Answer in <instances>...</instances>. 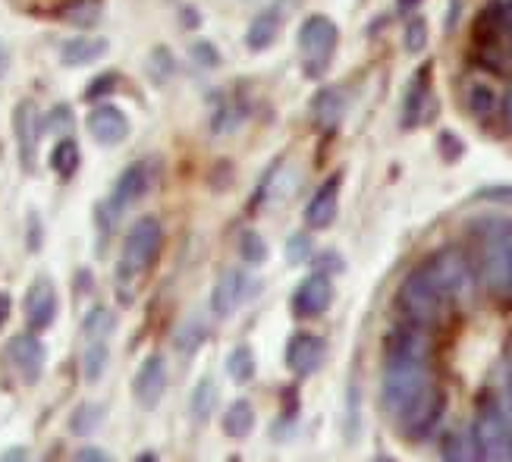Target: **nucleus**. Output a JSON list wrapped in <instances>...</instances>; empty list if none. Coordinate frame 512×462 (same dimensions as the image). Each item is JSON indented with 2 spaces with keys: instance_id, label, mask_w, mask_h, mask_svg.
<instances>
[{
  "instance_id": "nucleus-1",
  "label": "nucleus",
  "mask_w": 512,
  "mask_h": 462,
  "mask_svg": "<svg viewBox=\"0 0 512 462\" xmlns=\"http://www.w3.org/2000/svg\"><path fill=\"white\" fill-rule=\"evenodd\" d=\"M164 242V230L158 217H142L129 227L126 239H123V252L117 261V283L120 286H136L148 271L151 264L158 261Z\"/></svg>"
},
{
  "instance_id": "nucleus-2",
  "label": "nucleus",
  "mask_w": 512,
  "mask_h": 462,
  "mask_svg": "<svg viewBox=\"0 0 512 462\" xmlns=\"http://www.w3.org/2000/svg\"><path fill=\"white\" fill-rule=\"evenodd\" d=\"M396 308H399V315L406 318V324L431 330L434 324L443 321L450 302L443 299V293L434 286V280L418 264V268L409 271V277L399 283V290H396Z\"/></svg>"
},
{
  "instance_id": "nucleus-3",
  "label": "nucleus",
  "mask_w": 512,
  "mask_h": 462,
  "mask_svg": "<svg viewBox=\"0 0 512 462\" xmlns=\"http://www.w3.org/2000/svg\"><path fill=\"white\" fill-rule=\"evenodd\" d=\"M434 384L428 362H412V359H387L384 365V381H381V403L390 418H396L409 403H415L421 393Z\"/></svg>"
},
{
  "instance_id": "nucleus-4",
  "label": "nucleus",
  "mask_w": 512,
  "mask_h": 462,
  "mask_svg": "<svg viewBox=\"0 0 512 462\" xmlns=\"http://www.w3.org/2000/svg\"><path fill=\"white\" fill-rule=\"evenodd\" d=\"M421 268H425V274L434 280V286L450 305L465 302L472 296V268L469 258L459 249H437L431 258L421 261Z\"/></svg>"
},
{
  "instance_id": "nucleus-5",
  "label": "nucleus",
  "mask_w": 512,
  "mask_h": 462,
  "mask_svg": "<svg viewBox=\"0 0 512 462\" xmlns=\"http://www.w3.org/2000/svg\"><path fill=\"white\" fill-rule=\"evenodd\" d=\"M337 41H340V29L337 22L324 13H315L302 22L299 29V51H302V66L311 79H318L330 60H333V51H337Z\"/></svg>"
},
{
  "instance_id": "nucleus-6",
  "label": "nucleus",
  "mask_w": 512,
  "mask_h": 462,
  "mask_svg": "<svg viewBox=\"0 0 512 462\" xmlns=\"http://www.w3.org/2000/svg\"><path fill=\"white\" fill-rule=\"evenodd\" d=\"M443 412H447V390L434 381L415 403H409L403 412L393 418V425H396L399 437H406V440H412V444H418V440H425V437L434 434Z\"/></svg>"
},
{
  "instance_id": "nucleus-7",
  "label": "nucleus",
  "mask_w": 512,
  "mask_h": 462,
  "mask_svg": "<svg viewBox=\"0 0 512 462\" xmlns=\"http://www.w3.org/2000/svg\"><path fill=\"white\" fill-rule=\"evenodd\" d=\"M472 431L481 444L484 462H512V418L497 400H484L478 406Z\"/></svg>"
},
{
  "instance_id": "nucleus-8",
  "label": "nucleus",
  "mask_w": 512,
  "mask_h": 462,
  "mask_svg": "<svg viewBox=\"0 0 512 462\" xmlns=\"http://www.w3.org/2000/svg\"><path fill=\"white\" fill-rule=\"evenodd\" d=\"M7 362L22 384H35L44 371V343L35 334H16L7 343Z\"/></svg>"
},
{
  "instance_id": "nucleus-9",
  "label": "nucleus",
  "mask_w": 512,
  "mask_h": 462,
  "mask_svg": "<svg viewBox=\"0 0 512 462\" xmlns=\"http://www.w3.org/2000/svg\"><path fill=\"white\" fill-rule=\"evenodd\" d=\"M333 305V280L330 274H311L305 277L293 293V312L296 318H321Z\"/></svg>"
},
{
  "instance_id": "nucleus-10",
  "label": "nucleus",
  "mask_w": 512,
  "mask_h": 462,
  "mask_svg": "<svg viewBox=\"0 0 512 462\" xmlns=\"http://www.w3.org/2000/svg\"><path fill=\"white\" fill-rule=\"evenodd\" d=\"M340 192H343V173H330L327 180L315 189L305 208V224L311 230H327L340 211Z\"/></svg>"
},
{
  "instance_id": "nucleus-11",
  "label": "nucleus",
  "mask_w": 512,
  "mask_h": 462,
  "mask_svg": "<svg viewBox=\"0 0 512 462\" xmlns=\"http://www.w3.org/2000/svg\"><path fill=\"white\" fill-rule=\"evenodd\" d=\"M484 286L500 302H512V242H494L484 258Z\"/></svg>"
},
{
  "instance_id": "nucleus-12",
  "label": "nucleus",
  "mask_w": 512,
  "mask_h": 462,
  "mask_svg": "<svg viewBox=\"0 0 512 462\" xmlns=\"http://www.w3.org/2000/svg\"><path fill=\"white\" fill-rule=\"evenodd\" d=\"M13 136L19 148V164L22 170L35 167V151H38V136H41V117L32 101H19L13 110Z\"/></svg>"
},
{
  "instance_id": "nucleus-13",
  "label": "nucleus",
  "mask_w": 512,
  "mask_h": 462,
  "mask_svg": "<svg viewBox=\"0 0 512 462\" xmlns=\"http://www.w3.org/2000/svg\"><path fill=\"white\" fill-rule=\"evenodd\" d=\"M327 343L315 334H293L286 343V368L296 374V378H308L315 374L324 362Z\"/></svg>"
},
{
  "instance_id": "nucleus-14",
  "label": "nucleus",
  "mask_w": 512,
  "mask_h": 462,
  "mask_svg": "<svg viewBox=\"0 0 512 462\" xmlns=\"http://www.w3.org/2000/svg\"><path fill=\"white\" fill-rule=\"evenodd\" d=\"M167 390V362L161 356H148L132 378V396L142 409H154Z\"/></svg>"
},
{
  "instance_id": "nucleus-15",
  "label": "nucleus",
  "mask_w": 512,
  "mask_h": 462,
  "mask_svg": "<svg viewBox=\"0 0 512 462\" xmlns=\"http://www.w3.org/2000/svg\"><path fill=\"white\" fill-rule=\"evenodd\" d=\"M387 359H412V362H428L431 359V337L425 327L415 324H399L387 334Z\"/></svg>"
},
{
  "instance_id": "nucleus-16",
  "label": "nucleus",
  "mask_w": 512,
  "mask_h": 462,
  "mask_svg": "<svg viewBox=\"0 0 512 462\" xmlns=\"http://www.w3.org/2000/svg\"><path fill=\"white\" fill-rule=\"evenodd\" d=\"M88 136L98 145H120L129 136V117L117 104H98L85 120Z\"/></svg>"
},
{
  "instance_id": "nucleus-17",
  "label": "nucleus",
  "mask_w": 512,
  "mask_h": 462,
  "mask_svg": "<svg viewBox=\"0 0 512 462\" xmlns=\"http://www.w3.org/2000/svg\"><path fill=\"white\" fill-rule=\"evenodd\" d=\"M148 183H151V173H148V164L145 161H136L129 164L114 183V192H110V208H114V214L126 211L139 202V198L148 192Z\"/></svg>"
},
{
  "instance_id": "nucleus-18",
  "label": "nucleus",
  "mask_w": 512,
  "mask_h": 462,
  "mask_svg": "<svg viewBox=\"0 0 512 462\" xmlns=\"http://www.w3.org/2000/svg\"><path fill=\"white\" fill-rule=\"evenodd\" d=\"M57 318V290L48 277H38L26 293V321L32 330H48Z\"/></svg>"
},
{
  "instance_id": "nucleus-19",
  "label": "nucleus",
  "mask_w": 512,
  "mask_h": 462,
  "mask_svg": "<svg viewBox=\"0 0 512 462\" xmlns=\"http://www.w3.org/2000/svg\"><path fill=\"white\" fill-rule=\"evenodd\" d=\"M280 29H283V0H277V4H271L252 19V26L246 32L249 51H267L280 38Z\"/></svg>"
},
{
  "instance_id": "nucleus-20",
  "label": "nucleus",
  "mask_w": 512,
  "mask_h": 462,
  "mask_svg": "<svg viewBox=\"0 0 512 462\" xmlns=\"http://www.w3.org/2000/svg\"><path fill=\"white\" fill-rule=\"evenodd\" d=\"M428 101H431V63L421 66L406 88V101H403V126L406 129H415L421 120H425Z\"/></svg>"
},
{
  "instance_id": "nucleus-21",
  "label": "nucleus",
  "mask_w": 512,
  "mask_h": 462,
  "mask_svg": "<svg viewBox=\"0 0 512 462\" xmlns=\"http://www.w3.org/2000/svg\"><path fill=\"white\" fill-rule=\"evenodd\" d=\"M440 459L443 462H484L481 444L472 428H453L440 440Z\"/></svg>"
},
{
  "instance_id": "nucleus-22",
  "label": "nucleus",
  "mask_w": 512,
  "mask_h": 462,
  "mask_svg": "<svg viewBox=\"0 0 512 462\" xmlns=\"http://www.w3.org/2000/svg\"><path fill=\"white\" fill-rule=\"evenodd\" d=\"M242 293H246V274H242V271H227L224 277L214 283V290H211V312L217 318H230L239 308V302H242Z\"/></svg>"
},
{
  "instance_id": "nucleus-23",
  "label": "nucleus",
  "mask_w": 512,
  "mask_h": 462,
  "mask_svg": "<svg viewBox=\"0 0 512 462\" xmlns=\"http://www.w3.org/2000/svg\"><path fill=\"white\" fill-rule=\"evenodd\" d=\"M107 38H98V35H82V38H70L63 41L60 48V63L63 66H88L95 63L107 54Z\"/></svg>"
},
{
  "instance_id": "nucleus-24",
  "label": "nucleus",
  "mask_w": 512,
  "mask_h": 462,
  "mask_svg": "<svg viewBox=\"0 0 512 462\" xmlns=\"http://www.w3.org/2000/svg\"><path fill=\"white\" fill-rule=\"evenodd\" d=\"M101 13H104V0H66V4L57 10V16L63 22H70V26H76V29L98 26Z\"/></svg>"
},
{
  "instance_id": "nucleus-25",
  "label": "nucleus",
  "mask_w": 512,
  "mask_h": 462,
  "mask_svg": "<svg viewBox=\"0 0 512 462\" xmlns=\"http://www.w3.org/2000/svg\"><path fill=\"white\" fill-rule=\"evenodd\" d=\"M255 428V406L249 400H236L227 412H224V434L233 440L249 437Z\"/></svg>"
},
{
  "instance_id": "nucleus-26",
  "label": "nucleus",
  "mask_w": 512,
  "mask_h": 462,
  "mask_svg": "<svg viewBox=\"0 0 512 462\" xmlns=\"http://www.w3.org/2000/svg\"><path fill=\"white\" fill-rule=\"evenodd\" d=\"M79 164H82L79 145L73 139H60L51 151V170L60 176V180H70V176H76Z\"/></svg>"
},
{
  "instance_id": "nucleus-27",
  "label": "nucleus",
  "mask_w": 512,
  "mask_h": 462,
  "mask_svg": "<svg viewBox=\"0 0 512 462\" xmlns=\"http://www.w3.org/2000/svg\"><path fill=\"white\" fill-rule=\"evenodd\" d=\"M311 114L321 126H337L340 114H343V95L340 88H321L315 95V104H311Z\"/></svg>"
},
{
  "instance_id": "nucleus-28",
  "label": "nucleus",
  "mask_w": 512,
  "mask_h": 462,
  "mask_svg": "<svg viewBox=\"0 0 512 462\" xmlns=\"http://www.w3.org/2000/svg\"><path fill=\"white\" fill-rule=\"evenodd\" d=\"M214 403H217V387L211 378H202L189 396V412H192L195 422H208L211 412H214Z\"/></svg>"
},
{
  "instance_id": "nucleus-29",
  "label": "nucleus",
  "mask_w": 512,
  "mask_h": 462,
  "mask_svg": "<svg viewBox=\"0 0 512 462\" xmlns=\"http://www.w3.org/2000/svg\"><path fill=\"white\" fill-rule=\"evenodd\" d=\"M114 324H117V318H114V312H110V308H104V305L92 308V312H88L85 321H82L85 340H88V343H95V340H104V343H107V337H110V330H114Z\"/></svg>"
},
{
  "instance_id": "nucleus-30",
  "label": "nucleus",
  "mask_w": 512,
  "mask_h": 462,
  "mask_svg": "<svg viewBox=\"0 0 512 462\" xmlns=\"http://www.w3.org/2000/svg\"><path fill=\"white\" fill-rule=\"evenodd\" d=\"M227 371H230V378L239 381V384L252 381V378H255V371H258L252 346H236V349L230 352V359H227Z\"/></svg>"
},
{
  "instance_id": "nucleus-31",
  "label": "nucleus",
  "mask_w": 512,
  "mask_h": 462,
  "mask_svg": "<svg viewBox=\"0 0 512 462\" xmlns=\"http://www.w3.org/2000/svg\"><path fill=\"white\" fill-rule=\"evenodd\" d=\"M101 422H104V406H98V403H82L73 412V418H70V428H73V434L85 437V434L98 431Z\"/></svg>"
},
{
  "instance_id": "nucleus-32",
  "label": "nucleus",
  "mask_w": 512,
  "mask_h": 462,
  "mask_svg": "<svg viewBox=\"0 0 512 462\" xmlns=\"http://www.w3.org/2000/svg\"><path fill=\"white\" fill-rule=\"evenodd\" d=\"M104 368H107V343H104V340L88 343L85 356H82V374H85V381H88V384L101 381Z\"/></svg>"
},
{
  "instance_id": "nucleus-33",
  "label": "nucleus",
  "mask_w": 512,
  "mask_h": 462,
  "mask_svg": "<svg viewBox=\"0 0 512 462\" xmlns=\"http://www.w3.org/2000/svg\"><path fill=\"white\" fill-rule=\"evenodd\" d=\"M494 107H497V95H494V88H487L481 82H475L469 88V110L478 117V120H487L494 114Z\"/></svg>"
},
{
  "instance_id": "nucleus-34",
  "label": "nucleus",
  "mask_w": 512,
  "mask_h": 462,
  "mask_svg": "<svg viewBox=\"0 0 512 462\" xmlns=\"http://www.w3.org/2000/svg\"><path fill=\"white\" fill-rule=\"evenodd\" d=\"M239 255L246 264H261L267 258V242L255 230H246L239 239Z\"/></svg>"
},
{
  "instance_id": "nucleus-35",
  "label": "nucleus",
  "mask_w": 512,
  "mask_h": 462,
  "mask_svg": "<svg viewBox=\"0 0 512 462\" xmlns=\"http://www.w3.org/2000/svg\"><path fill=\"white\" fill-rule=\"evenodd\" d=\"M117 85H120V73H101V76H95L92 82H88L85 101H107L110 95L117 92Z\"/></svg>"
},
{
  "instance_id": "nucleus-36",
  "label": "nucleus",
  "mask_w": 512,
  "mask_h": 462,
  "mask_svg": "<svg viewBox=\"0 0 512 462\" xmlns=\"http://www.w3.org/2000/svg\"><path fill=\"white\" fill-rule=\"evenodd\" d=\"M403 41H406V51H409V54L425 51V48H428V22L421 19V16L409 19V26H406V35H403Z\"/></svg>"
},
{
  "instance_id": "nucleus-37",
  "label": "nucleus",
  "mask_w": 512,
  "mask_h": 462,
  "mask_svg": "<svg viewBox=\"0 0 512 462\" xmlns=\"http://www.w3.org/2000/svg\"><path fill=\"white\" fill-rule=\"evenodd\" d=\"M311 252H315V246H311L308 233H296V236L286 239V261L289 264H305L311 258Z\"/></svg>"
},
{
  "instance_id": "nucleus-38",
  "label": "nucleus",
  "mask_w": 512,
  "mask_h": 462,
  "mask_svg": "<svg viewBox=\"0 0 512 462\" xmlns=\"http://www.w3.org/2000/svg\"><path fill=\"white\" fill-rule=\"evenodd\" d=\"M202 340H205V327L195 321V324H186L180 330V337H176V346H180L183 352H195L198 346H202Z\"/></svg>"
},
{
  "instance_id": "nucleus-39",
  "label": "nucleus",
  "mask_w": 512,
  "mask_h": 462,
  "mask_svg": "<svg viewBox=\"0 0 512 462\" xmlns=\"http://www.w3.org/2000/svg\"><path fill=\"white\" fill-rule=\"evenodd\" d=\"M170 73H173V57H170V51L167 48H154V54H151V76L158 79V82H164Z\"/></svg>"
},
{
  "instance_id": "nucleus-40",
  "label": "nucleus",
  "mask_w": 512,
  "mask_h": 462,
  "mask_svg": "<svg viewBox=\"0 0 512 462\" xmlns=\"http://www.w3.org/2000/svg\"><path fill=\"white\" fill-rule=\"evenodd\" d=\"M44 126L54 129V132H63V129H70L73 126V110L66 107V104H57L48 117H44Z\"/></svg>"
},
{
  "instance_id": "nucleus-41",
  "label": "nucleus",
  "mask_w": 512,
  "mask_h": 462,
  "mask_svg": "<svg viewBox=\"0 0 512 462\" xmlns=\"http://www.w3.org/2000/svg\"><path fill=\"white\" fill-rule=\"evenodd\" d=\"M462 151H465V145L453 136V132H443V136H440V154H443V158H447V161H459Z\"/></svg>"
},
{
  "instance_id": "nucleus-42",
  "label": "nucleus",
  "mask_w": 512,
  "mask_h": 462,
  "mask_svg": "<svg viewBox=\"0 0 512 462\" xmlns=\"http://www.w3.org/2000/svg\"><path fill=\"white\" fill-rule=\"evenodd\" d=\"M73 462H110V456L98 447H85L73 456Z\"/></svg>"
},
{
  "instance_id": "nucleus-43",
  "label": "nucleus",
  "mask_w": 512,
  "mask_h": 462,
  "mask_svg": "<svg viewBox=\"0 0 512 462\" xmlns=\"http://www.w3.org/2000/svg\"><path fill=\"white\" fill-rule=\"evenodd\" d=\"M192 54H195L198 60H202V63H208V66H214V63H217L214 48H211V44H205V41H202V44H195V51H192Z\"/></svg>"
},
{
  "instance_id": "nucleus-44",
  "label": "nucleus",
  "mask_w": 512,
  "mask_h": 462,
  "mask_svg": "<svg viewBox=\"0 0 512 462\" xmlns=\"http://www.w3.org/2000/svg\"><path fill=\"white\" fill-rule=\"evenodd\" d=\"M475 198H500V202H512V189H506V186H497V189H481Z\"/></svg>"
},
{
  "instance_id": "nucleus-45",
  "label": "nucleus",
  "mask_w": 512,
  "mask_h": 462,
  "mask_svg": "<svg viewBox=\"0 0 512 462\" xmlns=\"http://www.w3.org/2000/svg\"><path fill=\"white\" fill-rule=\"evenodd\" d=\"M10 312H13V299L7 293H0V327L10 321Z\"/></svg>"
},
{
  "instance_id": "nucleus-46",
  "label": "nucleus",
  "mask_w": 512,
  "mask_h": 462,
  "mask_svg": "<svg viewBox=\"0 0 512 462\" xmlns=\"http://www.w3.org/2000/svg\"><path fill=\"white\" fill-rule=\"evenodd\" d=\"M10 70V51H7V44L0 41V76H7Z\"/></svg>"
},
{
  "instance_id": "nucleus-47",
  "label": "nucleus",
  "mask_w": 512,
  "mask_h": 462,
  "mask_svg": "<svg viewBox=\"0 0 512 462\" xmlns=\"http://www.w3.org/2000/svg\"><path fill=\"white\" fill-rule=\"evenodd\" d=\"M4 462H26V450H22V447L10 450V456H4Z\"/></svg>"
},
{
  "instance_id": "nucleus-48",
  "label": "nucleus",
  "mask_w": 512,
  "mask_h": 462,
  "mask_svg": "<svg viewBox=\"0 0 512 462\" xmlns=\"http://www.w3.org/2000/svg\"><path fill=\"white\" fill-rule=\"evenodd\" d=\"M503 114H506V123H509V129H512V88H509V95H506V101H503Z\"/></svg>"
},
{
  "instance_id": "nucleus-49",
  "label": "nucleus",
  "mask_w": 512,
  "mask_h": 462,
  "mask_svg": "<svg viewBox=\"0 0 512 462\" xmlns=\"http://www.w3.org/2000/svg\"><path fill=\"white\" fill-rule=\"evenodd\" d=\"M418 4H421V0H399V10H403V13H412Z\"/></svg>"
},
{
  "instance_id": "nucleus-50",
  "label": "nucleus",
  "mask_w": 512,
  "mask_h": 462,
  "mask_svg": "<svg viewBox=\"0 0 512 462\" xmlns=\"http://www.w3.org/2000/svg\"><path fill=\"white\" fill-rule=\"evenodd\" d=\"M136 462H161V459H158V456H154V453H142V456H139Z\"/></svg>"
},
{
  "instance_id": "nucleus-51",
  "label": "nucleus",
  "mask_w": 512,
  "mask_h": 462,
  "mask_svg": "<svg viewBox=\"0 0 512 462\" xmlns=\"http://www.w3.org/2000/svg\"><path fill=\"white\" fill-rule=\"evenodd\" d=\"M371 462H396V459H393V456H384V453H381V456H374Z\"/></svg>"
},
{
  "instance_id": "nucleus-52",
  "label": "nucleus",
  "mask_w": 512,
  "mask_h": 462,
  "mask_svg": "<svg viewBox=\"0 0 512 462\" xmlns=\"http://www.w3.org/2000/svg\"><path fill=\"white\" fill-rule=\"evenodd\" d=\"M509 393H512V378H509Z\"/></svg>"
}]
</instances>
